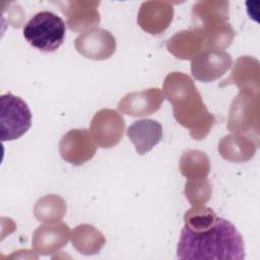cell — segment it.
<instances>
[{"label":"cell","instance_id":"cell-1","mask_svg":"<svg viewBox=\"0 0 260 260\" xmlns=\"http://www.w3.org/2000/svg\"><path fill=\"white\" fill-rule=\"evenodd\" d=\"M178 259H232L245 258L244 241L237 228L218 217L210 224L190 229L184 225L177 246Z\"/></svg>","mask_w":260,"mask_h":260},{"label":"cell","instance_id":"cell-2","mask_svg":"<svg viewBox=\"0 0 260 260\" xmlns=\"http://www.w3.org/2000/svg\"><path fill=\"white\" fill-rule=\"evenodd\" d=\"M164 92L173 105L178 123L188 128L194 139H203L210 131L214 117L205 108L192 79L182 72H172L165 79Z\"/></svg>","mask_w":260,"mask_h":260},{"label":"cell","instance_id":"cell-3","mask_svg":"<svg viewBox=\"0 0 260 260\" xmlns=\"http://www.w3.org/2000/svg\"><path fill=\"white\" fill-rule=\"evenodd\" d=\"M228 19L226 1H200L193 6L192 20L203 34L207 49L221 50L231 45L234 29Z\"/></svg>","mask_w":260,"mask_h":260},{"label":"cell","instance_id":"cell-4","mask_svg":"<svg viewBox=\"0 0 260 260\" xmlns=\"http://www.w3.org/2000/svg\"><path fill=\"white\" fill-rule=\"evenodd\" d=\"M66 25L57 14L44 10L35 14L23 27V37L36 49L51 53L64 42Z\"/></svg>","mask_w":260,"mask_h":260},{"label":"cell","instance_id":"cell-5","mask_svg":"<svg viewBox=\"0 0 260 260\" xmlns=\"http://www.w3.org/2000/svg\"><path fill=\"white\" fill-rule=\"evenodd\" d=\"M0 124L3 142L21 137L31 125V113L26 103L11 92L1 94Z\"/></svg>","mask_w":260,"mask_h":260},{"label":"cell","instance_id":"cell-6","mask_svg":"<svg viewBox=\"0 0 260 260\" xmlns=\"http://www.w3.org/2000/svg\"><path fill=\"white\" fill-rule=\"evenodd\" d=\"M125 129L124 119L115 110L99 111L90 122L91 135L100 147L110 148L119 143Z\"/></svg>","mask_w":260,"mask_h":260},{"label":"cell","instance_id":"cell-7","mask_svg":"<svg viewBox=\"0 0 260 260\" xmlns=\"http://www.w3.org/2000/svg\"><path fill=\"white\" fill-rule=\"evenodd\" d=\"M59 151L65 161L81 166L93 157L96 146L87 129H73L61 138Z\"/></svg>","mask_w":260,"mask_h":260},{"label":"cell","instance_id":"cell-8","mask_svg":"<svg viewBox=\"0 0 260 260\" xmlns=\"http://www.w3.org/2000/svg\"><path fill=\"white\" fill-rule=\"evenodd\" d=\"M232 62L231 55L223 50L205 49L192 59L191 72L197 80L210 82L223 75Z\"/></svg>","mask_w":260,"mask_h":260},{"label":"cell","instance_id":"cell-9","mask_svg":"<svg viewBox=\"0 0 260 260\" xmlns=\"http://www.w3.org/2000/svg\"><path fill=\"white\" fill-rule=\"evenodd\" d=\"M74 46L79 54L87 59L105 60L116 50V40L104 28H92L75 39Z\"/></svg>","mask_w":260,"mask_h":260},{"label":"cell","instance_id":"cell-10","mask_svg":"<svg viewBox=\"0 0 260 260\" xmlns=\"http://www.w3.org/2000/svg\"><path fill=\"white\" fill-rule=\"evenodd\" d=\"M165 95L159 88H148L127 93L118 104V109L132 117L148 116L156 112L162 104Z\"/></svg>","mask_w":260,"mask_h":260},{"label":"cell","instance_id":"cell-11","mask_svg":"<svg viewBox=\"0 0 260 260\" xmlns=\"http://www.w3.org/2000/svg\"><path fill=\"white\" fill-rule=\"evenodd\" d=\"M173 15L174 9L170 2L146 1L140 6L137 22L143 30L157 35L169 27Z\"/></svg>","mask_w":260,"mask_h":260},{"label":"cell","instance_id":"cell-12","mask_svg":"<svg viewBox=\"0 0 260 260\" xmlns=\"http://www.w3.org/2000/svg\"><path fill=\"white\" fill-rule=\"evenodd\" d=\"M62 12L67 16V24L71 30L83 31L100 22V14L96 9L100 2L71 1L63 2Z\"/></svg>","mask_w":260,"mask_h":260},{"label":"cell","instance_id":"cell-13","mask_svg":"<svg viewBox=\"0 0 260 260\" xmlns=\"http://www.w3.org/2000/svg\"><path fill=\"white\" fill-rule=\"evenodd\" d=\"M69 228L63 222H50L39 226L32 237V246L35 250L42 254L48 255L64 245L69 240Z\"/></svg>","mask_w":260,"mask_h":260},{"label":"cell","instance_id":"cell-14","mask_svg":"<svg viewBox=\"0 0 260 260\" xmlns=\"http://www.w3.org/2000/svg\"><path fill=\"white\" fill-rule=\"evenodd\" d=\"M127 136L134 144L136 151L142 155L161 140L162 127L155 120L142 119L129 126Z\"/></svg>","mask_w":260,"mask_h":260},{"label":"cell","instance_id":"cell-15","mask_svg":"<svg viewBox=\"0 0 260 260\" xmlns=\"http://www.w3.org/2000/svg\"><path fill=\"white\" fill-rule=\"evenodd\" d=\"M205 46V39L198 28L182 30L167 43L168 50L180 59H192Z\"/></svg>","mask_w":260,"mask_h":260},{"label":"cell","instance_id":"cell-16","mask_svg":"<svg viewBox=\"0 0 260 260\" xmlns=\"http://www.w3.org/2000/svg\"><path fill=\"white\" fill-rule=\"evenodd\" d=\"M218 151L225 159L243 161L251 158L255 150H252V141L248 137L229 135L218 143Z\"/></svg>","mask_w":260,"mask_h":260},{"label":"cell","instance_id":"cell-17","mask_svg":"<svg viewBox=\"0 0 260 260\" xmlns=\"http://www.w3.org/2000/svg\"><path fill=\"white\" fill-rule=\"evenodd\" d=\"M72 244L82 254H94L105 244V238L92 225L81 224L72 232Z\"/></svg>","mask_w":260,"mask_h":260},{"label":"cell","instance_id":"cell-18","mask_svg":"<svg viewBox=\"0 0 260 260\" xmlns=\"http://www.w3.org/2000/svg\"><path fill=\"white\" fill-rule=\"evenodd\" d=\"M181 173L188 180L204 179L209 172V160L206 154L199 150L185 152L180 162Z\"/></svg>","mask_w":260,"mask_h":260},{"label":"cell","instance_id":"cell-19","mask_svg":"<svg viewBox=\"0 0 260 260\" xmlns=\"http://www.w3.org/2000/svg\"><path fill=\"white\" fill-rule=\"evenodd\" d=\"M66 212V205L62 198L56 195H48L40 199L35 207V214L40 221L59 220Z\"/></svg>","mask_w":260,"mask_h":260},{"label":"cell","instance_id":"cell-20","mask_svg":"<svg viewBox=\"0 0 260 260\" xmlns=\"http://www.w3.org/2000/svg\"><path fill=\"white\" fill-rule=\"evenodd\" d=\"M210 193V185L206 178L188 180V182L186 183V197L194 206L204 204L209 199Z\"/></svg>","mask_w":260,"mask_h":260}]
</instances>
